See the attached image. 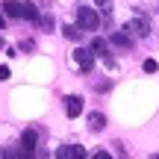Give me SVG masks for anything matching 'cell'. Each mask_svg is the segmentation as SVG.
Instances as JSON below:
<instances>
[{
	"mask_svg": "<svg viewBox=\"0 0 159 159\" xmlns=\"http://www.w3.org/2000/svg\"><path fill=\"white\" fill-rule=\"evenodd\" d=\"M77 24L83 30H89V33H94V30H100V15L91 6H80L77 9Z\"/></svg>",
	"mask_w": 159,
	"mask_h": 159,
	"instance_id": "1",
	"label": "cell"
},
{
	"mask_svg": "<svg viewBox=\"0 0 159 159\" xmlns=\"http://www.w3.org/2000/svg\"><path fill=\"white\" fill-rule=\"evenodd\" d=\"M74 59H77V65H80L83 74H89V71L94 68V50H89V47H77V50H74Z\"/></svg>",
	"mask_w": 159,
	"mask_h": 159,
	"instance_id": "2",
	"label": "cell"
},
{
	"mask_svg": "<svg viewBox=\"0 0 159 159\" xmlns=\"http://www.w3.org/2000/svg\"><path fill=\"white\" fill-rule=\"evenodd\" d=\"M127 33L139 35V39H148V35H150V24L144 21V18H133V21L127 24Z\"/></svg>",
	"mask_w": 159,
	"mask_h": 159,
	"instance_id": "3",
	"label": "cell"
},
{
	"mask_svg": "<svg viewBox=\"0 0 159 159\" xmlns=\"http://www.w3.org/2000/svg\"><path fill=\"white\" fill-rule=\"evenodd\" d=\"M65 112H68V118H80L83 115V97H77V94L65 97Z\"/></svg>",
	"mask_w": 159,
	"mask_h": 159,
	"instance_id": "4",
	"label": "cell"
},
{
	"mask_svg": "<svg viewBox=\"0 0 159 159\" xmlns=\"http://www.w3.org/2000/svg\"><path fill=\"white\" fill-rule=\"evenodd\" d=\"M35 144H39V133H35V130H24V136H21V148H24V153L33 156Z\"/></svg>",
	"mask_w": 159,
	"mask_h": 159,
	"instance_id": "5",
	"label": "cell"
},
{
	"mask_svg": "<svg viewBox=\"0 0 159 159\" xmlns=\"http://www.w3.org/2000/svg\"><path fill=\"white\" fill-rule=\"evenodd\" d=\"M21 9H24V3H18V0H6L3 3V15H9V18H21Z\"/></svg>",
	"mask_w": 159,
	"mask_h": 159,
	"instance_id": "6",
	"label": "cell"
},
{
	"mask_svg": "<svg viewBox=\"0 0 159 159\" xmlns=\"http://www.w3.org/2000/svg\"><path fill=\"white\" fill-rule=\"evenodd\" d=\"M112 44L115 47H133V39H130V33H112Z\"/></svg>",
	"mask_w": 159,
	"mask_h": 159,
	"instance_id": "7",
	"label": "cell"
},
{
	"mask_svg": "<svg viewBox=\"0 0 159 159\" xmlns=\"http://www.w3.org/2000/svg\"><path fill=\"white\" fill-rule=\"evenodd\" d=\"M62 33H65V39H71V41H80V39H83V27H80V24H77V27H74V24H65Z\"/></svg>",
	"mask_w": 159,
	"mask_h": 159,
	"instance_id": "8",
	"label": "cell"
},
{
	"mask_svg": "<svg viewBox=\"0 0 159 159\" xmlns=\"http://www.w3.org/2000/svg\"><path fill=\"white\" fill-rule=\"evenodd\" d=\"M89 127H91L94 133H100L103 127H106V118H103L100 112H91V115H89Z\"/></svg>",
	"mask_w": 159,
	"mask_h": 159,
	"instance_id": "9",
	"label": "cell"
},
{
	"mask_svg": "<svg viewBox=\"0 0 159 159\" xmlns=\"http://www.w3.org/2000/svg\"><path fill=\"white\" fill-rule=\"evenodd\" d=\"M21 18H24V21H39V9H35L33 3H24V9H21Z\"/></svg>",
	"mask_w": 159,
	"mask_h": 159,
	"instance_id": "10",
	"label": "cell"
},
{
	"mask_svg": "<svg viewBox=\"0 0 159 159\" xmlns=\"http://www.w3.org/2000/svg\"><path fill=\"white\" fill-rule=\"evenodd\" d=\"M56 156H59V159H74V144H71V148H59Z\"/></svg>",
	"mask_w": 159,
	"mask_h": 159,
	"instance_id": "11",
	"label": "cell"
},
{
	"mask_svg": "<svg viewBox=\"0 0 159 159\" xmlns=\"http://www.w3.org/2000/svg\"><path fill=\"white\" fill-rule=\"evenodd\" d=\"M142 68H144V74H156V68H159V65H156V59H144V65H142Z\"/></svg>",
	"mask_w": 159,
	"mask_h": 159,
	"instance_id": "12",
	"label": "cell"
},
{
	"mask_svg": "<svg viewBox=\"0 0 159 159\" xmlns=\"http://www.w3.org/2000/svg\"><path fill=\"white\" fill-rule=\"evenodd\" d=\"M91 50H94V53H106V41H103V39H94V41H91Z\"/></svg>",
	"mask_w": 159,
	"mask_h": 159,
	"instance_id": "13",
	"label": "cell"
},
{
	"mask_svg": "<svg viewBox=\"0 0 159 159\" xmlns=\"http://www.w3.org/2000/svg\"><path fill=\"white\" fill-rule=\"evenodd\" d=\"M39 24L44 27V33H50V27H53V18H50V15H39Z\"/></svg>",
	"mask_w": 159,
	"mask_h": 159,
	"instance_id": "14",
	"label": "cell"
},
{
	"mask_svg": "<svg viewBox=\"0 0 159 159\" xmlns=\"http://www.w3.org/2000/svg\"><path fill=\"white\" fill-rule=\"evenodd\" d=\"M94 6L100 12H112V3H109V0H94Z\"/></svg>",
	"mask_w": 159,
	"mask_h": 159,
	"instance_id": "15",
	"label": "cell"
},
{
	"mask_svg": "<svg viewBox=\"0 0 159 159\" xmlns=\"http://www.w3.org/2000/svg\"><path fill=\"white\" fill-rule=\"evenodd\" d=\"M74 159H85V150L80 148V144H74Z\"/></svg>",
	"mask_w": 159,
	"mask_h": 159,
	"instance_id": "16",
	"label": "cell"
},
{
	"mask_svg": "<svg viewBox=\"0 0 159 159\" xmlns=\"http://www.w3.org/2000/svg\"><path fill=\"white\" fill-rule=\"evenodd\" d=\"M0 80H9V68L6 65H0Z\"/></svg>",
	"mask_w": 159,
	"mask_h": 159,
	"instance_id": "17",
	"label": "cell"
},
{
	"mask_svg": "<svg viewBox=\"0 0 159 159\" xmlns=\"http://www.w3.org/2000/svg\"><path fill=\"white\" fill-rule=\"evenodd\" d=\"M3 27H6V15L0 12V30H3Z\"/></svg>",
	"mask_w": 159,
	"mask_h": 159,
	"instance_id": "18",
	"label": "cell"
},
{
	"mask_svg": "<svg viewBox=\"0 0 159 159\" xmlns=\"http://www.w3.org/2000/svg\"><path fill=\"white\" fill-rule=\"evenodd\" d=\"M0 47H3V39H0Z\"/></svg>",
	"mask_w": 159,
	"mask_h": 159,
	"instance_id": "19",
	"label": "cell"
}]
</instances>
